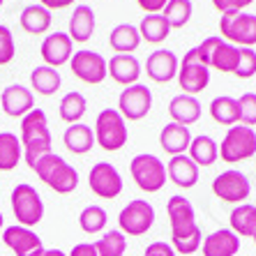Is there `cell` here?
Listing matches in <instances>:
<instances>
[{"label":"cell","instance_id":"1","mask_svg":"<svg viewBox=\"0 0 256 256\" xmlns=\"http://www.w3.org/2000/svg\"><path fill=\"white\" fill-rule=\"evenodd\" d=\"M168 222H171V247L176 254H194L203 242V233L196 224L194 206L185 196H171L166 203Z\"/></svg>","mask_w":256,"mask_h":256},{"label":"cell","instance_id":"2","mask_svg":"<svg viewBox=\"0 0 256 256\" xmlns=\"http://www.w3.org/2000/svg\"><path fill=\"white\" fill-rule=\"evenodd\" d=\"M21 146H24V160L32 166L40 157L51 152V132L48 120L42 108H32L28 116L21 118Z\"/></svg>","mask_w":256,"mask_h":256},{"label":"cell","instance_id":"3","mask_svg":"<svg viewBox=\"0 0 256 256\" xmlns=\"http://www.w3.org/2000/svg\"><path fill=\"white\" fill-rule=\"evenodd\" d=\"M32 171L37 173V178L42 180L48 190L58 192V194H72L78 187V173L67 160H62L56 152L40 157L32 164Z\"/></svg>","mask_w":256,"mask_h":256},{"label":"cell","instance_id":"4","mask_svg":"<svg viewBox=\"0 0 256 256\" xmlns=\"http://www.w3.org/2000/svg\"><path fill=\"white\" fill-rule=\"evenodd\" d=\"M178 86L182 88L185 95L196 97L198 92L208 88L210 84V67L206 65V58L203 54L198 51V46L190 48L185 54V58L180 60L178 65Z\"/></svg>","mask_w":256,"mask_h":256},{"label":"cell","instance_id":"5","mask_svg":"<svg viewBox=\"0 0 256 256\" xmlns=\"http://www.w3.org/2000/svg\"><path fill=\"white\" fill-rule=\"evenodd\" d=\"M92 134H95L100 148H104L106 152H116V150L125 148L127 143V122L118 114V108H104L97 116Z\"/></svg>","mask_w":256,"mask_h":256},{"label":"cell","instance_id":"6","mask_svg":"<svg viewBox=\"0 0 256 256\" xmlns=\"http://www.w3.org/2000/svg\"><path fill=\"white\" fill-rule=\"evenodd\" d=\"M130 173L136 187L141 192H160L162 187L166 185V166H164V162L160 157L150 155V152H141L132 160L130 164Z\"/></svg>","mask_w":256,"mask_h":256},{"label":"cell","instance_id":"7","mask_svg":"<svg viewBox=\"0 0 256 256\" xmlns=\"http://www.w3.org/2000/svg\"><path fill=\"white\" fill-rule=\"evenodd\" d=\"M12 212L18 220V224L26 228L37 226L44 217V203L42 196L37 194V190L28 182H21L12 190Z\"/></svg>","mask_w":256,"mask_h":256},{"label":"cell","instance_id":"8","mask_svg":"<svg viewBox=\"0 0 256 256\" xmlns=\"http://www.w3.org/2000/svg\"><path fill=\"white\" fill-rule=\"evenodd\" d=\"M222 40L236 44V46L250 48L256 44V14L250 12H226L220 18Z\"/></svg>","mask_w":256,"mask_h":256},{"label":"cell","instance_id":"9","mask_svg":"<svg viewBox=\"0 0 256 256\" xmlns=\"http://www.w3.org/2000/svg\"><path fill=\"white\" fill-rule=\"evenodd\" d=\"M220 155L224 162L236 164V162L252 160L256 155V132L244 125H233L226 132V136L220 146Z\"/></svg>","mask_w":256,"mask_h":256},{"label":"cell","instance_id":"10","mask_svg":"<svg viewBox=\"0 0 256 256\" xmlns=\"http://www.w3.org/2000/svg\"><path fill=\"white\" fill-rule=\"evenodd\" d=\"M152 224H155V208L143 198L130 201L118 214L120 233H125V236H143L150 231Z\"/></svg>","mask_w":256,"mask_h":256},{"label":"cell","instance_id":"11","mask_svg":"<svg viewBox=\"0 0 256 256\" xmlns=\"http://www.w3.org/2000/svg\"><path fill=\"white\" fill-rule=\"evenodd\" d=\"M198 51L206 58V65L214 67L220 72H236L240 60V46L222 40V37H208L206 42L198 44Z\"/></svg>","mask_w":256,"mask_h":256},{"label":"cell","instance_id":"12","mask_svg":"<svg viewBox=\"0 0 256 256\" xmlns=\"http://www.w3.org/2000/svg\"><path fill=\"white\" fill-rule=\"evenodd\" d=\"M70 70L78 81L90 84V86L102 84V81L108 76L104 56L95 54V51H88V48H78L76 54L72 56L70 58Z\"/></svg>","mask_w":256,"mask_h":256},{"label":"cell","instance_id":"13","mask_svg":"<svg viewBox=\"0 0 256 256\" xmlns=\"http://www.w3.org/2000/svg\"><path fill=\"white\" fill-rule=\"evenodd\" d=\"M150 106H152V92L148 86H127L118 97V114L132 122L146 118L150 114Z\"/></svg>","mask_w":256,"mask_h":256},{"label":"cell","instance_id":"14","mask_svg":"<svg viewBox=\"0 0 256 256\" xmlns=\"http://www.w3.org/2000/svg\"><path fill=\"white\" fill-rule=\"evenodd\" d=\"M212 192H214V196H220L222 201H226V203H242L250 198L252 185H250V178L242 171L231 168V171L220 173L212 180Z\"/></svg>","mask_w":256,"mask_h":256},{"label":"cell","instance_id":"15","mask_svg":"<svg viewBox=\"0 0 256 256\" xmlns=\"http://www.w3.org/2000/svg\"><path fill=\"white\" fill-rule=\"evenodd\" d=\"M88 185L100 198H116L122 192V178L120 171L108 162H97L88 173Z\"/></svg>","mask_w":256,"mask_h":256},{"label":"cell","instance_id":"16","mask_svg":"<svg viewBox=\"0 0 256 256\" xmlns=\"http://www.w3.org/2000/svg\"><path fill=\"white\" fill-rule=\"evenodd\" d=\"M0 108L7 116H12V118H24V116H28L35 108V95L26 86L12 84L7 86L2 90V95H0Z\"/></svg>","mask_w":256,"mask_h":256},{"label":"cell","instance_id":"17","mask_svg":"<svg viewBox=\"0 0 256 256\" xmlns=\"http://www.w3.org/2000/svg\"><path fill=\"white\" fill-rule=\"evenodd\" d=\"M2 242L16 256H32L40 250H44L40 236H37L32 228H26V226H21V224L7 226L5 231H2Z\"/></svg>","mask_w":256,"mask_h":256},{"label":"cell","instance_id":"18","mask_svg":"<svg viewBox=\"0 0 256 256\" xmlns=\"http://www.w3.org/2000/svg\"><path fill=\"white\" fill-rule=\"evenodd\" d=\"M180 60L178 56L168 51V48H157L148 56L146 60V74H148L155 84H168L171 78H176L178 74Z\"/></svg>","mask_w":256,"mask_h":256},{"label":"cell","instance_id":"19","mask_svg":"<svg viewBox=\"0 0 256 256\" xmlns=\"http://www.w3.org/2000/svg\"><path fill=\"white\" fill-rule=\"evenodd\" d=\"M42 58L48 67H62L65 62H70V58L74 56V42L70 40L67 32H51L44 37L42 42Z\"/></svg>","mask_w":256,"mask_h":256},{"label":"cell","instance_id":"20","mask_svg":"<svg viewBox=\"0 0 256 256\" xmlns=\"http://www.w3.org/2000/svg\"><path fill=\"white\" fill-rule=\"evenodd\" d=\"M240 250V238L231 228H220V231L208 233L201 242L203 256H236Z\"/></svg>","mask_w":256,"mask_h":256},{"label":"cell","instance_id":"21","mask_svg":"<svg viewBox=\"0 0 256 256\" xmlns=\"http://www.w3.org/2000/svg\"><path fill=\"white\" fill-rule=\"evenodd\" d=\"M106 72L116 84L127 88V86L136 84L141 76V62L132 54H116L111 60H106Z\"/></svg>","mask_w":256,"mask_h":256},{"label":"cell","instance_id":"22","mask_svg":"<svg viewBox=\"0 0 256 256\" xmlns=\"http://www.w3.org/2000/svg\"><path fill=\"white\" fill-rule=\"evenodd\" d=\"M168 116H171L173 122H178L182 127H190L194 122H198V118H201V102L196 97L180 92L168 104Z\"/></svg>","mask_w":256,"mask_h":256},{"label":"cell","instance_id":"23","mask_svg":"<svg viewBox=\"0 0 256 256\" xmlns=\"http://www.w3.org/2000/svg\"><path fill=\"white\" fill-rule=\"evenodd\" d=\"M166 178H171L173 185L182 187V190H192L198 182V166L187 155H176L168 160Z\"/></svg>","mask_w":256,"mask_h":256},{"label":"cell","instance_id":"24","mask_svg":"<svg viewBox=\"0 0 256 256\" xmlns=\"http://www.w3.org/2000/svg\"><path fill=\"white\" fill-rule=\"evenodd\" d=\"M192 143V134H190V127H182L178 122H168V125L162 127L160 132V146L166 155L176 157V155H182Z\"/></svg>","mask_w":256,"mask_h":256},{"label":"cell","instance_id":"25","mask_svg":"<svg viewBox=\"0 0 256 256\" xmlns=\"http://www.w3.org/2000/svg\"><path fill=\"white\" fill-rule=\"evenodd\" d=\"M70 40L78 44H86L95 32V12L88 5H76V10L70 16Z\"/></svg>","mask_w":256,"mask_h":256},{"label":"cell","instance_id":"26","mask_svg":"<svg viewBox=\"0 0 256 256\" xmlns=\"http://www.w3.org/2000/svg\"><path fill=\"white\" fill-rule=\"evenodd\" d=\"M62 141H65V148L70 150V152H74V155H86V152H90L92 146H95V134H92V130H90L88 125H84V122H74V125H70L65 130Z\"/></svg>","mask_w":256,"mask_h":256},{"label":"cell","instance_id":"27","mask_svg":"<svg viewBox=\"0 0 256 256\" xmlns=\"http://www.w3.org/2000/svg\"><path fill=\"white\" fill-rule=\"evenodd\" d=\"M108 44L116 54H132L136 51L138 44H141V35H138V28L132 24H118L111 35H108Z\"/></svg>","mask_w":256,"mask_h":256},{"label":"cell","instance_id":"28","mask_svg":"<svg viewBox=\"0 0 256 256\" xmlns=\"http://www.w3.org/2000/svg\"><path fill=\"white\" fill-rule=\"evenodd\" d=\"M171 32V26L162 14H146L138 24V35L148 44H162Z\"/></svg>","mask_w":256,"mask_h":256},{"label":"cell","instance_id":"29","mask_svg":"<svg viewBox=\"0 0 256 256\" xmlns=\"http://www.w3.org/2000/svg\"><path fill=\"white\" fill-rule=\"evenodd\" d=\"M217 155H220V148L217 143L210 136L201 134V136H192L190 143V160L196 164V166H212L217 162Z\"/></svg>","mask_w":256,"mask_h":256},{"label":"cell","instance_id":"30","mask_svg":"<svg viewBox=\"0 0 256 256\" xmlns=\"http://www.w3.org/2000/svg\"><path fill=\"white\" fill-rule=\"evenodd\" d=\"M60 81H62V78H60V72L48 65L35 67V70L30 72V86H32L35 92H40V95H44V97L58 92Z\"/></svg>","mask_w":256,"mask_h":256},{"label":"cell","instance_id":"31","mask_svg":"<svg viewBox=\"0 0 256 256\" xmlns=\"http://www.w3.org/2000/svg\"><path fill=\"white\" fill-rule=\"evenodd\" d=\"M51 12H48L46 7L42 5H28L21 12V26H24L26 32H30V35H42V32H46L48 28H51Z\"/></svg>","mask_w":256,"mask_h":256},{"label":"cell","instance_id":"32","mask_svg":"<svg viewBox=\"0 0 256 256\" xmlns=\"http://www.w3.org/2000/svg\"><path fill=\"white\" fill-rule=\"evenodd\" d=\"M21 162V138L12 132H0V171H14Z\"/></svg>","mask_w":256,"mask_h":256},{"label":"cell","instance_id":"33","mask_svg":"<svg viewBox=\"0 0 256 256\" xmlns=\"http://www.w3.org/2000/svg\"><path fill=\"white\" fill-rule=\"evenodd\" d=\"M210 116L214 122L220 125H228L233 127L238 122V100L228 95H220L210 102Z\"/></svg>","mask_w":256,"mask_h":256},{"label":"cell","instance_id":"34","mask_svg":"<svg viewBox=\"0 0 256 256\" xmlns=\"http://www.w3.org/2000/svg\"><path fill=\"white\" fill-rule=\"evenodd\" d=\"M86 111H88V102H86V97L81 95V92H76V90L67 92V95L60 100L58 114H60V118H62V122L74 125V122H78V120L84 118Z\"/></svg>","mask_w":256,"mask_h":256},{"label":"cell","instance_id":"35","mask_svg":"<svg viewBox=\"0 0 256 256\" xmlns=\"http://www.w3.org/2000/svg\"><path fill=\"white\" fill-rule=\"evenodd\" d=\"M256 226V206H252V203H240V206H236L231 212V231L236 233V236H252V231H254Z\"/></svg>","mask_w":256,"mask_h":256},{"label":"cell","instance_id":"36","mask_svg":"<svg viewBox=\"0 0 256 256\" xmlns=\"http://www.w3.org/2000/svg\"><path fill=\"white\" fill-rule=\"evenodd\" d=\"M108 224V214L100 206H88L78 214V226L84 233H102Z\"/></svg>","mask_w":256,"mask_h":256},{"label":"cell","instance_id":"37","mask_svg":"<svg viewBox=\"0 0 256 256\" xmlns=\"http://www.w3.org/2000/svg\"><path fill=\"white\" fill-rule=\"evenodd\" d=\"M192 0H168L166 7L162 10V16L168 21L171 28H182L192 18Z\"/></svg>","mask_w":256,"mask_h":256},{"label":"cell","instance_id":"38","mask_svg":"<svg viewBox=\"0 0 256 256\" xmlns=\"http://www.w3.org/2000/svg\"><path fill=\"white\" fill-rule=\"evenodd\" d=\"M95 247L100 252V256H122L127 250V238L125 233L120 231H108L97 240Z\"/></svg>","mask_w":256,"mask_h":256},{"label":"cell","instance_id":"39","mask_svg":"<svg viewBox=\"0 0 256 256\" xmlns=\"http://www.w3.org/2000/svg\"><path fill=\"white\" fill-rule=\"evenodd\" d=\"M238 122L244 127L256 125V92H244L238 97Z\"/></svg>","mask_w":256,"mask_h":256},{"label":"cell","instance_id":"40","mask_svg":"<svg viewBox=\"0 0 256 256\" xmlns=\"http://www.w3.org/2000/svg\"><path fill=\"white\" fill-rule=\"evenodd\" d=\"M238 78H252L256 74V51L254 48H240L238 67L233 72Z\"/></svg>","mask_w":256,"mask_h":256},{"label":"cell","instance_id":"41","mask_svg":"<svg viewBox=\"0 0 256 256\" xmlns=\"http://www.w3.org/2000/svg\"><path fill=\"white\" fill-rule=\"evenodd\" d=\"M14 56H16V48H14V35L7 26L0 24V65H7L12 62Z\"/></svg>","mask_w":256,"mask_h":256},{"label":"cell","instance_id":"42","mask_svg":"<svg viewBox=\"0 0 256 256\" xmlns=\"http://www.w3.org/2000/svg\"><path fill=\"white\" fill-rule=\"evenodd\" d=\"M254 0H212V5L217 12L226 14V12H242L244 7H250Z\"/></svg>","mask_w":256,"mask_h":256},{"label":"cell","instance_id":"43","mask_svg":"<svg viewBox=\"0 0 256 256\" xmlns=\"http://www.w3.org/2000/svg\"><path fill=\"white\" fill-rule=\"evenodd\" d=\"M143 256H176V252H173V247L168 242L157 240V242H150L148 247H146Z\"/></svg>","mask_w":256,"mask_h":256},{"label":"cell","instance_id":"44","mask_svg":"<svg viewBox=\"0 0 256 256\" xmlns=\"http://www.w3.org/2000/svg\"><path fill=\"white\" fill-rule=\"evenodd\" d=\"M166 2L168 0H136V5L148 14H162V10L166 7Z\"/></svg>","mask_w":256,"mask_h":256},{"label":"cell","instance_id":"45","mask_svg":"<svg viewBox=\"0 0 256 256\" xmlns=\"http://www.w3.org/2000/svg\"><path fill=\"white\" fill-rule=\"evenodd\" d=\"M70 256H100V252H97L95 242H78L72 247Z\"/></svg>","mask_w":256,"mask_h":256},{"label":"cell","instance_id":"46","mask_svg":"<svg viewBox=\"0 0 256 256\" xmlns=\"http://www.w3.org/2000/svg\"><path fill=\"white\" fill-rule=\"evenodd\" d=\"M72 2H74V0H40V5L46 7L48 12H51V10H65Z\"/></svg>","mask_w":256,"mask_h":256},{"label":"cell","instance_id":"47","mask_svg":"<svg viewBox=\"0 0 256 256\" xmlns=\"http://www.w3.org/2000/svg\"><path fill=\"white\" fill-rule=\"evenodd\" d=\"M32 256H67L65 252H60V250H40L37 254H32Z\"/></svg>","mask_w":256,"mask_h":256},{"label":"cell","instance_id":"48","mask_svg":"<svg viewBox=\"0 0 256 256\" xmlns=\"http://www.w3.org/2000/svg\"><path fill=\"white\" fill-rule=\"evenodd\" d=\"M252 240H254V244H256V226H254V231H252V236H250Z\"/></svg>","mask_w":256,"mask_h":256},{"label":"cell","instance_id":"49","mask_svg":"<svg viewBox=\"0 0 256 256\" xmlns=\"http://www.w3.org/2000/svg\"><path fill=\"white\" fill-rule=\"evenodd\" d=\"M0 231H2V212H0Z\"/></svg>","mask_w":256,"mask_h":256},{"label":"cell","instance_id":"50","mask_svg":"<svg viewBox=\"0 0 256 256\" xmlns=\"http://www.w3.org/2000/svg\"><path fill=\"white\" fill-rule=\"evenodd\" d=\"M2 2H5V0H0V7H2Z\"/></svg>","mask_w":256,"mask_h":256},{"label":"cell","instance_id":"51","mask_svg":"<svg viewBox=\"0 0 256 256\" xmlns=\"http://www.w3.org/2000/svg\"><path fill=\"white\" fill-rule=\"evenodd\" d=\"M254 166H256V162H254Z\"/></svg>","mask_w":256,"mask_h":256}]
</instances>
